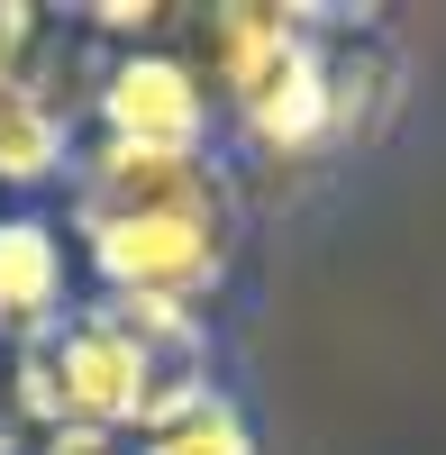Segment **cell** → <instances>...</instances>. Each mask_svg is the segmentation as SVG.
<instances>
[{
    "label": "cell",
    "instance_id": "obj_11",
    "mask_svg": "<svg viewBox=\"0 0 446 455\" xmlns=\"http://www.w3.org/2000/svg\"><path fill=\"white\" fill-rule=\"evenodd\" d=\"M0 455H10V437H0Z\"/></svg>",
    "mask_w": 446,
    "mask_h": 455
},
{
    "label": "cell",
    "instance_id": "obj_2",
    "mask_svg": "<svg viewBox=\"0 0 446 455\" xmlns=\"http://www.w3.org/2000/svg\"><path fill=\"white\" fill-rule=\"evenodd\" d=\"M210 64L265 156L338 146V55L310 10H210Z\"/></svg>",
    "mask_w": 446,
    "mask_h": 455
},
{
    "label": "cell",
    "instance_id": "obj_8",
    "mask_svg": "<svg viewBox=\"0 0 446 455\" xmlns=\"http://www.w3.org/2000/svg\"><path fill=\"white\" fill-rule=\"evenodd\" d=\"M73 164V119L46 100V83H0V182L28 192V182H55Z\"/></svg>",
    "mask_w": 446,
    "mask_h": 455
},
{
    "label": "cell",
    "instance_id": "obj_1",
    "mask_svg": "<svg viewBox=\"0 0 446 455\" xmlns=\"http://www.w3.org/2000/svg\"><path fill=\"white\" fill-rule=\"evenodd\" d=\"M173 383H182L173 355L146 328H128L109 300L55 319L36 347H19V419H36L46 437H119V428H146Z\"/></svg>",
    "mask_w": 446,
    "mask_h": 455
},
{
    "label": "cell",
    "instance_id": "obj_4",
    "mask_svg": "<svg viewBox=\"0 0 446 455\" xmlns=\"http://www.w3.org/2000/svg\"><path fill=\"white\" fill-rule=\"evenodd\" d=\"M128 219H237V192L210 156L164 146H92L73 173V228H128Z\"/></svg>",
    "mask_w": 446,
    "mask_h": 455
},
{
    "label": "cell",
    "instance_id": "obj_3",
    "mask_svg": "<svg viewBox=\"0 0 446 455\" xmlns=\"http://www.w3.org/2000/svg\"><path fill=\"white\" fill-rule=\"evenodd\" d=\"M92 274L109 283V310L128 319H192L228 283L237 219H128V228H83Z\"/></svg>",
    "mask_w": 446,
    "mask_h": 455
},
{
    "label": "cell",
    "instance_id": "obj_9",
    "mask_svg": "<svg viewBox=\"0 0 446 455\" xmlns=\"http://www.w3.org/2000/svg\"><path fill=\"white\" fill-rule=\"evenodd\" d=\"M36 55V10H19V0H0V83H28Z\"/></svg>",
    "mask_w": 446,
    "mask_h": 455
},
{
    "label": "cell",
    "instance_id": "obj_5",
    "mask_svg": "<svg viewBox=\"0 0 446 455\" xmlns=\"http://www.w3.org/2000/svg\"><path fill=\"white\" fill-rule=\"evenodd\" d=\"M92 119L109 128V146H164V156H210V83L192 55L173 46H137L109 55V83Z\"/></svg>",
    "mask_w": 446,
    "mask_h": 455
},
{
    "label": "cell",
    "instance_id": "obj_6",
    "mask_svg": "<svg viewBox=\"0 0 446 455\" xmlns=\"http://www.w3.org/2000/svg\"><path fill=\"white\" fill-rule=\"evenodd\" d=\"M73 291V264H64V237L46 219H0V337H19V347H36L64 310Z\"/></svg>",
    "mask_w": 446,
    "mask_h": 455
},
{
    "label": "cell",
    "instance_id": "obj_7",
    "mask_svg": "<svg viewBox=\"0 0 446 455\" xmlns=\"http://www.w3.org/2000/svg\"><path fill=\"white\" fill-rule=\"evenodd\" d=\"M137 455H255V428H246V410L219 383L182 373V383L155 401V419L137 428Z\"/></svg>",
    "mask_w": 446,
    "mask_h": 455
},
{
    "label": "cell",
    "instance_id": "obj_10",
    "mask_svg": "<svg viewBox=\"0 0 446 455\" xmlns=\"http://www.w3.org/2000/svg\"><path fill=\"white\" fill-rule=\"evenodd\" d=\"M36 455H128L119 437H36Z\"/></svg>",
    "mask_w": 446,
    "mask_h": 455
}]
</instances>
